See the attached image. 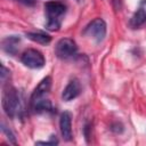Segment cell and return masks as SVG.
Returning a JSON list of instances; mask_svg holds the SVG:
<instances>
[{
  "mask_svg": "<svg viewBox=\"0 0 146 146\" xmlns=\"http://www.w3.org/2000/svg\"><path fill=\"white\" fill-rule=\"evenodd\" d=\"M43 7L47 18L46 29L49 31H58L62 26V21L66 13V6L59 1H48Z\"/></svg>",
  "mask_w": 146,
  "mask_h": 146,
  "instance_id": "1",
  "label": "cell"
},
{
  "mask_svg": "<svg viewBox=\"0 0 146 146\" xmlns=\"http://www.w3.org/2000/svg\"><path fill=\"white\" fill-rule=\"evenodd\" d=\"M2 108L6 115L10 119H14L19 115L22 111V102L19 97V92L14 87H6L2 91Z\"/></svg>",
  "mask_w": 146,
  "mask_h": 146,
  "instance_id": "2",
  "label": "cell"
},
{
  "mask_svg": "<svg viewBox=\"0 0 146 146\" xmlns=\"http://www.w3.org/2000/svg\"><path fill=\"white\" fill-rule=\"evenodd\" d=\"M106 23L103 18H95L83 30V34L90 36L96 42H100L106 36Z\"/></svg>",
  "mask_w": 146,
  "mask_h": 146,
  "instance_id": "3",
  "label": "cell"
},
{
  "mask_svg": "<svg viewBox=\"0 0 146 146\" xmlns=\"http://www.w3.org/2000/svg\"><path fill=\"white\" fill-rule=\"evenodd\" d=\"M21 62L29 68H41L46 64L44 56L36 49H26L22 56H21Z\"/></svg>",
  "mask_w": 146,
  "mask_h": 146,
  "instance_id": "4",
  "label": "cell"
},
{
  "mask_svg": "<svg viewBox=\"0 0 146 146\" xmlns=\"http://www.w3.org/2000/svg\"><path fill=\"white\" fill-rule=\"evenodd\" d=\"M78 52V46L74 40L63 38L57 41L55 46V55L60 59H67Z\"/></svg>",
  "mask_w": 146,
  "mask_h": 146,
  "instance_id": "5",
  "label": "cell"
},
{
  "mask_svg": "<svg viewBox=\"0 0 146 146\" xmlns=\"http://www.w3.org/2000/svg\"><path fill=\"white\" fill-rule=\"evenodd\" d=\"M50 88H51V78L50 76L43 78L39 82V84L35 87V89L33 90L31 98H30V104H33V103H36L41 99L47 98V96L50 91Z\"/></svg>",
  "mask_w": 146,
  "mask_h": 146,
  "instance_id": "6",
  "label": "cell"
},
{
  "mask_svg": "<svg viewBox=\"0 0 146 146\" xmlns=\"http://www.w3.org/2000/svg\"><path fill=\"white\" fill-rule=\"evenodd\" d=\"M59 129L62 137L66 141H71L73 138L72 132V114L68 111H64L59 117Z\"/></svg>",
  "mask_w": 146,
  "mask_h": 146,
  "instance_id": "7",
  "label": "cell"
},
{
  "mask_svg": "<svg viewBox=\"0 0 146 146\" xmlns=\"http://www.w3.org/2000/svg\"><path fill=\"white\" fill-rule=\"evenodd\" d=\"M81 91H82V87L80 81L78 79H72L64 88L62 92V99L64 102H71L76 97H79Z\"/></svg>",
  "mask_w": 146,
  "mask_h": 146,
  "instance_id": "8",
  "label": "cell"
},
{
  "mask_svg": "<svg viewBox=\"0 0 146 146\" xmlns=\"http://www.w3.org/2000/svg\"><path fill=\"white\" fill-rule=\"evenodd\" d=\"M146 23V0H140L137 10L132 15L129 24L132 29H138Z\"/></svg>",
  "mask_w": 146,
  "mask_h": 146,
  "instance_id": "9",
  "label": "cell"
},
{
  "mask_svg": "<svg viewBox=\"0 0 146 146\" xmlns=\"http://www.w3.org/2000/svg\"><path fill=\"white\" fill-rule=\"evenodd\" d=\"M21 41V38L17 36V35H10V36H7L2 40L1 42V48L5 52H7L8 55H16L17 52V44L19 43Z\"/></svg>",
  "mask_w": 146,
  "mask_h": 146,
  "instance_id": "10",
  "label": "cell"
},
{
  "mask_svg": "<svg viewBox=\"0 0 146 146\" xmlns=\"http://www.w3.org/2000/svg\"><path fill=\"white\" fill-rule=\"evenodd\" d=\"M25 35L31 41L40 43V44H48L51 41V36L43 32H27Z\"/></svg>",
  "mask_w": 146,
  "mask_h": 146,
  "instance_id": "11",
  "label": "cell"
},
{
  "mask_svg": "<svg viewBox=\"0 0 146 146\" xmlns=\"http://www.w3.org/2000/svg\"><path fill=\"white\" fill-rule=\"evenodd\" d=\"M1 130H2V132H3V133L7 136V138L9 139V141H10L11 144H14V145H15V144H16V138H15V135L13 133V131H11L9 128H7V127L5 125V123H3V122L1 123Z\"/></svg>",
  "mask_w": 146,
  "mask_h": 146,
  "instance_id": "12",
  "label": "cell"
},
{
  "mask_svg": "<svg viewBox=\"0 0 146 146\" xmlns=\"http://www.w3.org/2000/svg\"><path fill=\"white\" fill-rule=\"evenodd\" d=\"M1 84L5 86L6 82H7V79L10 78V71L5 66V65H1Z\"/></svg>",
  "mask_w": 146,
  "mask_h": 146,
  "instance_id": "13",
  "label": "cell"
},
{
  "mask_svg": "<svg viewBox=\"0 0 146 146\" xmlns=\"http://www.w3.org/2000/svg\"><path fill=\"white\" fill-rule=\"evenodd\" d=\"M57 144H58V139L56 138L55 135H51L50 139L47 141H36L35 143V145H57Z\"/></svg>",
  "mask_w": 146,
  "mask_h": 146,
  "instance_id": "14",
  "label": "cell"
},
{
  "mask_svg": "<svg viewBox=\"0 0 146 146\" xmlns=\"http://www.w3.org/2000/svg\"><path fill=\"white\" fill-rule=\"evenodd\" d=\"M111 130L113 132H115V133H121V132H123L124 128H123V125L120 122H115V123H113L111 125Z\"/></svg>",
  "mask_w": 146,
  "mask_h": 146,
  "instance_id": "15",
  "label": "cell"
},
{
  "mask_svg": "<svg viewBox=\"0 0 146 146\" xmlns=\"http://www.w3.org/2000/svg\"><path fill=\"white\" fill-rule=\"evenodd\" d=\"M21 1H24L25 3H29V1H30V0H21Z\"/></svg>",
  "mask_w": 146,
  "mask_h": 146,
  "instance_id": "16",
  "label": "cell"
},
{
  "mask_svg": "<svg viewBox=\"0 0 146 146\" xmlns=\"http://www.w3.org/2000/svg\"><path fill=\"white\" fill-rule=\"evenodd\" d=\"M76 1H78V2H81V1H83V0H76Z\"/></svg>",
  "mask_w": 146,
  "mask_h": 146,
  "instance_id": "17",
  "label": "cell"
}]
</instances>
